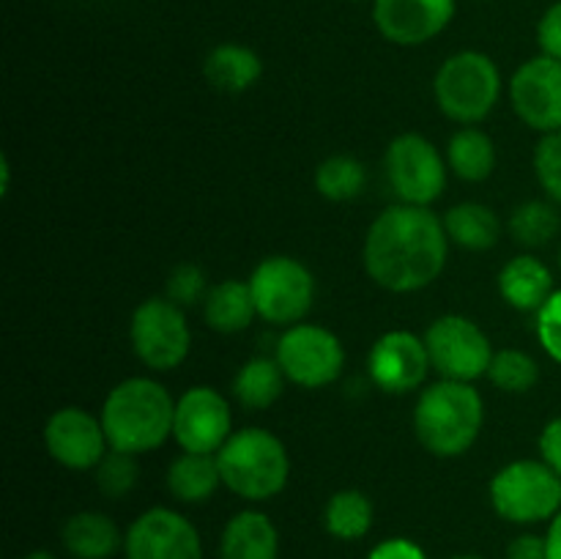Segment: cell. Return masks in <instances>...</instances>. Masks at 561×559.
I'll use <instances>...</instances> for the list:
<instances>
[{
  "label": "cell",
  "instance_id": "10",
  "mask_svg": "<svg viewBox=\"0 0 561 559\" xmlns=\"http://www.w3.org/2000/svg\"><path fill=\"white\" fill-rule=\"evenodd\" d=\"M422 338H425L431 367L447 381L474 384L477 378L488 376V367L496 354L480 323L460 312L438 316Z\"/></svg>",
  "mask_w": 561,
  "mask_h": 559
},
{
  "label": "cell",
  "instance_id": "22",
  "mask_svg": "<svg viewBox=\"0 0 561 559\" xmlns=\"http://www.w3.org/2000/svg\"><path fill=\"white\" fill-rule=\"evenodd\" d=\"M255 318V299H252L247 280H222V283L211 285L206 301H203V321L219 334L244 332Z\"/></svg>",
  "mask_w": 561,
  "mask_h": 559
},
{
  "label": "cell",
  "instance_id": "7",
  "mask_svg": "<svg viewBox=\"0 0 561 559\" xmlns=\"http://www.w3.org/2000/svg\"><path fill=\"white\" fill-rule=\"evenodd\" d=\"M250 290L257 318L274 327H294L307 318L316 301V277L294 255H268L252 269Z\"/></svg>",
  "mask_w": 561,
  "mask_h": 559
},
{
  "label": "cell",
  "instance_id": "24",
  "mask_svg": "<svg viewBox=\"0 0 561 559\" xmlns=\"http://www.w3.org/2000/svg\"><path fill=\"white\" fill-rule=\"evenodd\" d=\"M164 482H168V491L175 502L181 504L208 502V499L217 493V488L222 486L217 455L181 453L179 458L170 460Z\"/></svg>",
  "mask_w": 561,
  "mask_h": 559
},
{
  "label": "cell",
  "instance_id": "15",
  "mask_svg": "<svg viewBox=\"0 0 561 559\" xmlns=\"http://www.w3.org/2000/svg\"><path fill=\"white\" fill-rule=\"evenodd\" d=\"M44 447L55 464L71 471L96 469L99 460L110 453L102 417L80 406H64L49 414L44 422Z\"/></svg>",
  "mask_w": 561,
  "mask_h": 559
},
{
  "label": "cell",
  "instance_id": "42",
  "mask_svg": "<svg viewBox=\"0 0 561 559\" xmlns=\"http://www.w3.org/2000/svg\"><path fill=\"white\" fill-rule=\"evenodd\" d=\"M351 3H365V0H351Z\"/></svg>",
  "mask_w": 561,
  "mask_h": 559
},
{
  "label": "cell",
  "instance_id": "2",
  "mask_svg": "<svg viewBox=\"0 0 561 559\" xmlns=\"http://www.w3.org/2000/svg\"><path fill=\"white\" fill-rule=\"evenodd\" d=\"M99 417L110 449L146 455L173 438L175 400L157 378L131 376L110 389Z\"/></svg>",
  "mask_w": 561,
  "mask_h": 559
},
{
  "label": "cell",
  "instance_id": "30",
  "mask_svg": "<svg viewBox=\"0 0 561 559\" xmlns=\"http://www.w3.org/2000/svg\"><path fill=\"white\" fill-rule=\"evenodd\" d=\"M488 381L507 395H526L540 381V365L520 349H502L493 354Z\"/></svg>",
  "mask_w": 561,
  "mask_h": 559
},
{
  "label": "cell",
  "instance_id": "28",
  "mask_svg": "<svg viewBox=\"0 0 561 559\" xmlns=\"http://www.w3.org/2000/svg\"><path fill=\"white\" fill-rule=\"evenodd\" d=\"M510 236L515 244L526 247V250H540V247L551 244L561 230V217L557 203L551 201H526L515 206L507 223Z\"/></svg>",
  "mask_w": 561,
  "mask_h": 559
},
{
  "label": "cell",
  "instance_id": "43",
  "mask_svg": "<svg viewBox=\"0 0 561 559\" xmlns=\"http://www.w3.org/2000/svg\"><path fill=\"white\" fill-rule=\"evenodd\" d=\"M559 266H561V252H559Z\"/></svg>",
  "mask_w": 561,
  "mask_h": 559
},
{
  "label": "cell",
  "instance_id": "8",
  "mask_svg": "<svg viewBox=\"0 0 561 559\" xmlns=\"http://www.w3.org/2000/svg\"><path fill=\"white\" fill-rule=\"evenodd\" d=\"M131 351L153 373L181 367L192 349V329L184 307L168 296H151L135 307L129 321Z\"/></svg>",
  "mask_w": 561,
  "mask_h": 559
},
{
  "label": "cell",
  "instance_id": "34",
  "mask_svg": "<svg viewBox=\"0 0 561 559\" xmlns=\"http://www.w3.org/2000/svg\"><path fill=\"white\" fill-rule=\"evenodd\" d=\"M537 340L542 351L561 365V288L553 290L551 299L537 312Z\"/></svg>",
  "mask_w": 561,
  "mask_h": 559
},
{
  "label": "cell",
  "instance_id": "5",
  "mask_svg": "<svg viewBox=\"0 0 561 559\" xmlns=\"http://www.w3.org/2000/svg\"><path fill=\"white\" fill-rule=\"evenodd\" d=\"M433 96L449 121L477 126L502 99V71L491 55L480 49H460L438 66L433 77Z\"/></svg>",
  "mask_w": 561,
  "mask_h": 559
},
{
  "label": "cell",
  "instance_id": "31",
  "mask_svg": "<svg viewBox=\"0 0 561 559\" xmlns=\"http://www.w3.org/2000/svg\"><path fill=\"white\" fill-rule=\"evenodd\" d=\"M93 471H96V488L107 499L129 497L137 488V480H140L137 455L121 453V449H110Z\"/></svg>",
  "mask_w": 561,
  "mask_h": 559
},
{
  "label": "cell",
  "instance_id": "18",
  "mask_svg": "<svg viewBox=\"0 0 561 559\" xmlns=\"http://www.w3.org/2000/svg\"><path fill=\"white\" fill-rule=\"evenodd\" d=\"M553 274L548 263L537 255H515L499 272V294L513 310L518 312H540L542 305L553 296Z\"/></svg>",
  "mask_w": 561,
  "mask_h": 559
},
{
  "label": "cell",
  "instance_id": "19",
  "mask_svg": "<svg viewBox=\"0 0 561 559\" xmlns=\"http://www.w3.org/2000/svg\"><path fill=\"white\" fill-rule=\"evenodd\" d=\"M219 559H279V532L261 510H239L219 535Z\"/></svg>",
  "mask_w": 561,
  "mask_h": 559
},
{
  "label": "cell",
  "instance_id": "21",
  "mask_svg": "<svg viewBox=\"0 0 561 559\" xmlns=\"http://www.w3.org/2000/svg\"><path fill=\"white\" fill-rule=\"evenodd\" d=\"M203 75L217 91L225 93H244L261 80L263 60L247 44L225 42L217 44L203 60Z\"/></svg>",
  "mask_w": 561,
  "mask_h": 559
},
{
  "label": "cell",
  "instance_id": "37",
  "mask_svg": "<svg viewBox=\"0 0 561 559\" xmlns=\"http://www.w3.org/2000/svg\"><path fill=\"white\" fill-rule=\"evenodd\" d=\"M537 449H540V458L561 477V414L542 427Z\"/></svg>",
  "mask_w": 561,
  "mask_h": 559
},
{
  "label": "cell",
  "instance_id": "13",
  "mask_svg": "<svg viewBox=\"0 0 561 559\" xmlns=\"http://www.w3.org/2000/svg\"><path fill=\"white\" fill-rule=\"evenodd\" d=\"M126 559H203V537L184 513L148 507L124 532Z\"/></svg>",
  "mask_w": 561,
  "mask_h": 559
},
{
  "label": "cell",
  "instance_id": "20",
  "mask_svg": "<svg viewBox=\"0 0 561 559\" xmlns=\"http://www.w3.org/2000/svg\"><path fill=\"white\" fill-rule=\"evenodd\" d=\"M60 543L71 559H113L124 551V532L107 513L80 510L66 518Z\"/></svg>",
  "mask_w": 561,
  "mask_h": 559
},
{
  "label": "cell",
  "instance_id": "41",
  "mask_svg": "<svg viewBox=\"0 0 561 559\" xmlns=\"http://www.w3.org/2000/svg\"><path fill=\"white\" fill-rule=\"evenodd\" d=\"M453 559H482V557H474V554H458V557H453Z\"/></svg>",
  "mask_w": 561,
  "mask_h": 559
},
{
  "label": "cell",
  "instance_id": "12",
  "mask_svg": "<svg viewBox=\"0 0 561 559\" xmlns=\"http://www.w3.org/2000/svg\"><path fill=\"white\" fill-rule=\"evenodd\" d=\"M230 436H233V411L219 389L197 384L175 400L173 438L181 453L217 455Z\"/></svg>",
  "mask_w": 561,
  "mask_h": 559
},
{
  "label": "cell",
  "instance_id": "4",
  "mask_svg": "<svg viewBox=\"0 0 561 559\" xmlns=\"http://www.w3.org/2000/svg\"><path fill=\"white\" fill-rule=\"evenodd\" d=\"M222 486L247 502L279 497L290 480V455L283 438L266 427H239L217 453Z\"/></svg>",
  "mask_w": 561,
  "mask_h": 559
},
{
  "label": "cell",
  "instance_id": "32",
  "mask_svg": "<svg viewBox=\"0 0 561 559\" xmlns=\"http://www.w3.org/2000/svg\"><path fill=\"white\" fill-rule=\"evenodd\" d=\"M208 290H211V285H208L206 272L197 263H179V266L170 269L168 280H164V296L184 310L203 305Z\"/></svg>",
  "mask_w": 561,
  "mask_h": 559
},
{
  "label": "cell",
  "instance_id": "33",
  "mask_svg": "<svg viewBox=\"0 0 561 559\" xmlns=\"http://www.w3.org/2000/svg\"><path fill=\"white\" fill-rule=\"evenodd\" d=\"M535 175L548 201L561 206V132L540 137L535 148Z\"/></svg>",
  "mask_w": 561,
  "mask_h": 559
},
{
  "label": "cell",
  "instance_id": "16",
  "mask_svg": "<svg viewBox=\"0 0 561 559\" xmlns=\"http://www.w3.org/2000/svg\"><path fill=\"white\" fill-rule=\"evenodd\" d=\"M425 338L409 329L383 332L367 354V373L373 384L387 395H409L425 384L431 373Z\"/></svg>",
  "mask_w": 561,
  "mask_h": 559
},
{
  "label": "cell",
  "instance_id": "17",
  "mask_svg": "<svg viewBox=\"0 0 561 559\" xmlns=\"http://www.w3.org/2000/svg\"><path fill=\"white\" fill-rule=\"evenodd\" d=\"M458 0H373V22L389 44L422 47L455 20Z\"/></svg>",
  "mask_w": 561,
  "mask_h": 559
},
{
  "label": "cell",
  "instance_id": "1",
  "mask_svg": "<svg viewBox=\"0 0 561 559\" xmlns=\"http://www.w3.org/2000/svg\"><path fill=\"white\" fill-rule=\"evenodd\" d=\"M449 258L444 219L431 206L394 203L367 228L362 263L378 288L416 294L442 277Z\"/></svg>",
  "mask_w": 561,
  "mask_h": 559
},
{
  "label": "cell",
  "instance_id": "39",
  "mask_svg": "<svg viewBox=\"0 0 561 559\" xmlns=\"http://www.w3.org/2000/svg\"><path fill=\"white\" fill-rule=\"evenodd\" d=\"M546 543H548V559H561V510L553 515V521H548Z\"/></svg>",
  "mask_w": 561,
  "mask_h": 559
},
{
  "label": "cell",
  "instance_id": "36",
  "mask_svg": "<svg viewBox=\"0 0 561 559\" xmlns=\"http://www.w3.org/2000/svg\"><path fill=\"white\" fill-rule=\"evenodd\" d=\"M367 559H427V554L420 543L409 540V537H387L373 546Z\"/></svg>",
  "mask_w": 561,
  "mask_h": 559
},
{
  "label": "cell",
  "instance_id": "27",
  "mask_svg": "<svg viewBox=\"0 0 561 559\" xmlns=\"http://www.w3.org/2000/svg\"><path fill=\"white\" fill-rule=\"evenodd\" d=\"M373 499L359 488H343V491L332 493L323 507V529L334 537V540L354 543L367 537L373 529Z\"/></svg>",
  "mask_w": 561,
  "mask_h": 559
},
{
  "label": "cell",
  "instance_id": "11",
  "mask_svg": "<svg viewBox=\"0 0 561 559\" xmlns=\"http://www.w3.org/2000/svg\"><path fill=\"white\" fill-rule=\"evenodd\" d=\"M274 360L285 378L301 389H321L337 381L345 367V349L334 332L321 323H294L283 329Z\"/></svg>",
  "mask_w": 561,
  "mask_h": 559
},
{
  "label": "cell",
  "instance_id": "40",
  "mask_svg": "<svg viewBox=\"0 0 561 559\" xmlns=\"http://www.w3.org/2000/svg\"><path fill=\"white\" fill-rule=\"evenodd\" d=\"M22 559H58V557H55L53 551H47V548H36V551L25 554V557H22Z\"/></svg>",
  "mask_w": 561,
  "mask_h": 559
},
{
  "label": "cell",
  "instance_id": "35",
  "mask_svg": "<svg viewBox=\"0 0 561 559\" xmlns=\"http://www.w3.org/2000/svg\"><path fill=\"white\" fill-rule=\"evenodd\" d=\"M537 47H540V55L561 60V0L542 11L537 22Z\"/></svg>",
  "mask_w": 561,
  "mask_h": 559
},
{
  "label": "cell",
  "instance_id": "23",
  "mask_svg": "<svg viewBox=\"0 0 561 559\" xmlns=\"http://www.w3.org/2000/svg\"><path fill=\"white\" fill-rule=\"evenodd\" d=\"M449 244L463 247L469 252L493 250L502 239V219L491 206L477 201H463L444 214Z\"/></svg>",
  "mask_w": 561,
  "mask_h": 559
},
{
  "label": "cell",
  "instance_id": "9",
  "mask_svg": "<svg viewBox=\"0 0 561 559\" xmlns=\"http://www.w3.org/2000/svg\"><path fill=\"white\" fill-rule=\"evenodd\" d=\"M447 157L425 135L403 132L383 153V175L398 203L433 206L447 190Z\"/></svg>",
  "mask_w": 561,
  "mask_h": 559
},
{
  "label": "cell",
  "instance_id": "26",
  "mask_svg": "<svg viewBox=\"0 0 561 559\" xmlns=\"http://www.w3.org/2000/svg\"><path fill=\"white\" fill-rule=\"evenodd\" d=\"M285 384L288 378L274 356H252L233 376V398L250 411L272 409L283 398Z\"/></svg>",
  "mask_w": 561,
  "mask_h": 559
},
{
  "label": "cell",
  "instance_id": "3",
  "mask_svg": "<svg viewBox=\"0 0 561 559\" xmlns=\"http://www.w3.org/2000/svg\"><path fill=\"white\" fill-rule=\"evenodd\" d=\"M485 425V400L474 384L438 378L416 398V442L436 458H460L480 438Z\"/></svg>",
  "mask_w": 561,
  "mask_h": 559
},
{
  "label": "cell",
  "instance_id": "14",
  "mask_svg": "<svg viewBox=\"0 0 561 559\" xmlns=\"http://www.w3.org/2000/svg\"><path fill=\"white\" fill-rule=\"evenodd\" d=\"M510 104L529 129L561 132V60L535 55L510 77Z\"/></svg>",
  "mask_w": 561,
  "mask_h": 559
},
{
  "label": "cell",
  "instance_id": "6",
  "mask_svg": "<svg viewBox=\"0 0 561 559\" xmlns=\"http://www.w3.org/2000/svg\"><path fill=\"white\" fill-rule=\"evenodd\" d=\"M488 497L499 518L510 524H546L561 510V477L542 458L513 460L491 477Z\"/></svg>",
  "mask_w": 561,
  "mask_h": 559
},
{
  "label": "cell",
  "instance_id": "38",
  "mask_svg": "<svg viewBox=\"0 0 561 559\" xmlns=\"http://www.w3.org/2000/svg\"><path fill=\"white\" fill-rule=\"evenodd\" d=\"M507 559H548L546 535L524 532V535L513 537V543L507 546Z\"/></svg>",
  "mask_w": 561,
  "mask_h": 559
},
{
  "label": "cell",
  "instance_id": "25",
  "mask_svg": "<svg viewBox=\"0 0 561 559\" xmlns=\"http://www.w3.org/2000/svg\"><path fill=\"white\" fill-rule=\"evenodd\" d=\"M496 142L480 126H460L458 132H453L447 142V168L460 181H469V184L488 181L496 170Z\"/></svg>",
  "mask_w": 561,
  "mask_h": 559
},
{
  "label": "cell",
  "instance_id": "29",
  "mask_svg": "<svg viewBox=\"0 0 561 559\" xmlns=\"http://www.w3.org/2000/svg\"><path fill=\"white\" fill-rule=\"evenodd\" d=\"M367 168L351 153H332L316 168L318 195L332 203H348L365 192Z\"/></svg>",
  "mask_w": 561,
  "mask_h": 559
}]
</instances>
